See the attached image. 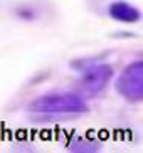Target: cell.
<instances>
[{"label": "cell", "instance_id": "obj_1", "mask_svg": "<svg viewBox=\"0 0 143 153\" xmlns=\"http://www.w3.org/2000/svg\"><path fill=\"white\" fill-rule=\"evenodd\" d=\"M32 116L40 118H66L81 116L89 111L86 99L79 93L71 91H52L34 98L27 106Z\"/></svg>", "mask_w": 143, "mask_h": 153}, {"label": "cell", "instance_id": "obj_4", "mask_svg": "<svg viewBox=\"0 0 143 153\" xmlns=\"http://www.w3.org/2000/svg\"><path fill=\"white\" fill-rule=\"evenodd\" d=\"M108 15L120 24H138L142 20V12L136 5L126 0H115L108 5Z\"/></svg>", "mask_w": 143, "mask_h": 153}, {"label": "cell", "instance_id": "obj_2", "mask_svg": "<svg viewBox=\"0 0 143 153\" xmlns=\"http://www.w3.org/2000/svg\"><path fill=\"white\" fill-rule=\"evenodd\" d=\"M77 69L81 71L79 89L84 96H98L115 76V69L106 62H86Z\"/></svg>", "mask_w": 143, "mask_h": 153}, {"label": "cell", "instance_id": "obj_5", "mask_svg": "<svg viewBox=\"0 0 143 153\" xmlns=\"http://www.w3.org/2000/svg\"><path fill=\"white\" fill-rule=\"evenodd\" d=\"M67 148L71 152H79V153H94L101 150V143L94 138H84V136H77L67 143Z\"/></svg>", "mask_w": 143, "mask_h": 153}, {"label": "cell", "instance_id": "obj_3", "mask_svg": "<svg viewBox=\"0 0 143 153\" xmlns=\"http://www.w3.org/2000/svg\"><path fill=\"white\" fill-rule=\"evenodd\" d=\"M115 89L128 103H140L143 99V61H133L121 69L115 81Z\"/></svg>", "mask_w": 143, "mask_h": 153}]
</instances>
